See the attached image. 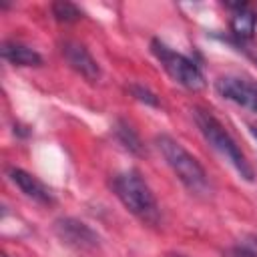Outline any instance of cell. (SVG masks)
I'll use <instances>...</instances> for the list:
<instances>
[{"label": "cell", "mask_w": 257, "mask_h": 257, "mask_svg": "<svg viewBox=\"0 0 257 257\" xmlns=\"http://www.w3.org/2000/svg\"><path fill=\"white\" fill-rule=\"evenodd\" d=\"M110 187H112L114 195L118 197V201L135 217H139L147 225H159V221H161L159 203L139 171L128 169V171L116 173L110 181Z\"/></svg>", "instance_id": "6da1fadb"}, {"label": "cell", "mask_w": 257, "mask_h": 257, "mask_svg": "<svg viewBox=\"0 0 257 257\" xmlns=\"http://www.w3.org/2000/svg\"><path fill=\"white\" fill-rule=\"evenodd\" d=\"M193 118H195V124H197V128L201 131V135H203V139L245 179V181H253V167L249 165V161H247V157L243 155V151H241V147L237 145V141L229 135V131L221 124V120L213 114V112H209V110H205V108H201V106H195L193 110Z\"/></svg>", "instance_id": "7a4b0ae2"}, {"label": "cell", "mask_w": 257, "mask_h": 257, "mask_svg": "<svg viewBox=\"0 0 257 257\" xmlns=\"http://www.w3.org/2000/svg\"><path fill=\"white\" fill-rule=\"evenodd\" d=\"M157 149L161 151L163 159L167 161V165L171 167V171L179 177V181L191 191V193H207L209 189V179L207 173L203 169V165L173 137L169 135H159L155 139Z\"/></svg>", "instance_id": "3957f363"}, {"label": "cell", "mask_w": 257, "mask_h": 257, "mask_svg": "<svg viewBox=\"0 0 257 257\" xmlns=\"http://www.w3.org/2000/svg\"><path fill=\"white\" fill-rule=\"evenodd\" d=\"M151 50L157 56V60L161 62V66L167 70V74L177 80L181 86L189 88V90H203L205 88V76L201 72V68L185 54L173 50L171 46H167L161 40H153L151 42Z\"/></svg>", "instance_id": "277c9868"}, {"label": "cell", "mask_w": 257, "mask_h": 257, "mask_svg": "<svg viewBox=\"0 0 257 257\" xmlns=\"http://www.w3.org/2000/svg\"><path fill=\"white\" fill-rule=\"evenodd\" d=\"M215 88L223 98L257 114V82L255 80L245 76H221L215 82Z\"/></svg>", "instance_id": "5b68a950"}, {"label": "cell", "mask_w": 257, "mask_h": 257, "mask_svg": "<svg viewBox=\"0 0 257 257\" xmlns=\"http://www.w3.org/2000/svg\"><path fill=\"white\" fill-rule=\"evenodd\" d=\"M60 52L64 56V60L68 62V66L72 70H76L80 76H84L86 80L94 82L100 76V68L96 64V60L92 58V54L88 52V48L76 40H64L60 44Z\"/></svg>", "instance_id": "8992f818"}, {"label": "cell", "mask_w": 257, "mask_h": 257, "mask_svg": "<svg viewBox=\"0 0 257 257\" xmlns=\"http://www.w3.org/2000/svg\"><path fill=\"white\" fill-rule=\"evenodd\" d=\"M56 233L60 235L62 241H66L68 245H72L76 249H92L98 245L96 233L88 225H84L82 221H76V219L56 221Z\"/></svg>", "instance_id": "52a82bcc"}, {"label": "cell", "mask_w": 257, "mask_h": 257, "mask_svg": "<svg viewBox=\"0 0 257 257\" xmlns=\"http://www.w3.org/2000/svg\"><path fill=\"white\" fill-rule=\"evenodd\" d=\"M8 177H10V181H12L28 199H32V201H36V203H42V205L54 203L52 191H50L42 181H38L34 175L26 173L24 169L10 167V169H8Z\"/></svg>", "instance_id": "ba28073f"}, {"label": "cell", "mask_w": 257, "mask_h": 257, "mask_svg": "<svg viewBox=\"0 0 257 257\" xmlns=\"http://www.w3.org/2000/svg\"><path fill=\"white\" fill-rule=\"evenodd\" d=\"M0 52H2L4 60H8L10 64H16V66H40L42 64V56L34 48L14 42V40L4 42Z\"/></svg>", "instance_id": "9c48e42d"}, {"label": "cell", "mask_w": 257, "mask_h": 257, "mask_svg": "<svg viewBox=\"0 0 257 257\" xmlns=\"http://www.w3.org/2000/svg\"><path fill=\"white\" fill-rule=\"evenodd\" d=\"M255 22H257V16L255 12H251L245 4H237L235 6V12L231 16V30L237 38L241 40H249L255 32Z\"/></svg>", "instance_id": "30bf717a"}, {"label": "cell", "mask_w": 257, "mask_h": 257, "mask_svg": "<svg viewBox=\"0 0 257 257\" xmlns=\"http://www.w3.org/2000/svg\"><path fill=\"white\" fill-rule=\"evenodd\" d=\"M52 16H54L58 22L68 24V22H76V20H80L82 12L78 10L76 4L60 0V2H54V4H52Z\"/></svg>", "instance_id": "8fae6325"}, {"label": "cell", "mask_w": 257, "mask_h": 257, "mask_svg": "<svg viewBox=\"0 0 257 257\" xmlns=\"http://www.w3.org/2000/svg\"><path fill=\"white\" fill-rule=\"evenodd\" d=\"M116 135H118L120 143H122L128 151H133V153H139V151H141V141H139L137 133H135L128 124L120 122V124H118V128H116Z\"/></svg>", "instance_id": "7c38bea8"}, {"label": "cell", "mask_w": 257, "mask_h": 257, "mask_svg": "<svg viewBox=\"0 0 257 257\" xmlns=\"http://www.w3.org/2000/svg\"><path fill=\"white\" fill-rule=\"evenodd\" d=\"M131 94H133L137 100H141V102H145V104H149V106H159V98H157V94L151 92L147 86L133 84V86H131Z\"/></svg>", "instance_id": "4fadbf2b"}, {"label": "cell", "mask_w": 257, "mask_h": 257, "mask_svg": "<svg viewBox=\"0 0 257 257\" xmlns=\"http://www.w3.org/2000/svg\"><path fill=\"white\" fill-rule=\"evenodd\" d=\"M231 257H257V253H255L253 249H249V247L239 245V247H235V249H233Z\"/></svg>", "instance_id": "5bb4252c"}, {"label": "cell", "mask_w": 257, "mask_h": 257, "mask_svg": "<svg viewBox=\"0 0 257 257\" xmlns=\"http://www.w3.org/2000/svg\"><path fill=\"white\" fill-rule=\"evenodd\" d=\"M249 128H251V135H253V137L257 139V122H253V124H251Z\"/></svg>", "instance_id": "9a60e30c"}, {"label": "cell", "mask_w": 257, "mask_h": 257, "mask_svg": "<svg viewBox=\"0 0 257 257\" xmlns=\"http://www.w3.org/2000/svg\"><path fill=\"white\" fill-rule=\"evenodd\" d=\"M171 257H183V255H171Z\"/></svg>", "instance_id": "2e32d148"}, {"label": "cell", "mask_w": 257, "mask_h": 257, "mask_svg": "<svg viewBox=\"0 0 257 257\" xmlns=\"http://www.w3.org/2000/svg\"><path fill=\"white\" fill-rule=\"evenodd\" d=\"M2 257H8V255H2Z\"/></svg>", "instance_id": "e0dca14e"}]
</instances>
